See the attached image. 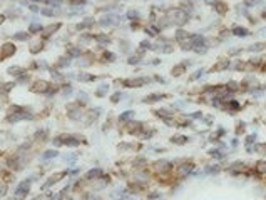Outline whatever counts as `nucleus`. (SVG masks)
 <instances>
[{
	"instance_id": "1",
	"label": "nucleus",
	"mask_w": 266,
	"mask_h": 200,
	"mask_svg": "<svg viewBox=\"0 0 266 200\" xmlns=\"http://www.w3.org/2000/svg\"><path fill=\"white\" fill-rule=\"evenodd\" d=\"M3 57H7V55H10V53H13V52H15V47H13V45H10V44H5V45H3Z\"/></svg>"
},
{
	"instance_id": "2",
	"label": "nucleus",
	"mask_w": 266,
	"mask_h": 200,
	"mask_svg": "<svg viewBox=\"0 0 266 200\" xmlns=\"http://www.w3.org/2000/svg\"><path fill=\"white\" fill-rule=\"evenodd\" d=\"M34 90L35 92H45V90H47V82H37L35 87H34Z\"/></svg>"
},
{
	"instance_id": "3",
	"label": "nucleus",
	"mask_w": 266,
	"mask_h": 200,
	"mask_svg": "<svg viewBox=\"0 0 266 200\" xmlns=\"http://www.w3.org/2000/svg\"><path fill=\"white\" fill-rule=\"evenodd\" d=\"M57 28H59V23H55V25H50V27H47V28H45V34H44V35H50L52 32H55V30H57Z\"/></svg>"
},
{
	"instance_id": "4",
	"label": "nucleus",
	"mask_w": 266,
	"mask_h": 200,
	"mask_svg": "<svg viewBox=\"0 0 266 200\" xmlns=\"http://www.w3.org/2000/svg\"><path fill=\"white\" fill-rule=\"evenodd\" d=\"M235 32H236V35H248V30L246 28H235Z\"/></svg>"
},
{
	"instance_id": "5",
	"label": "nucleus",
	"mask_w": 266,
	"mask_h": 200,
	"mask_svg": "<svg viewBox=\"0 0 266 200\" xmlns=\"http://www.w3.org/2000/svg\"><path fill=\"white\" fill-rule=\"evenodd\" d=\"M55 155H57V152H55V150H49V152H45L44 159H50V157H55Z\"/></svg>"
},
{
	"instance_id": "6",
	"label": "nucleus",
	"mask_w": 266,
	"mask_h": 200,
	"mask_svg": "<svg viewBox=\"0 0 266 200\" xmlns=\"http://www.w3.org/2000/svg\"><path fill=\"white\" fill-rule=\"evenodd\" d=\"M224 7H226L224 3H218V5H216V9H218V12H219V13H224V10H226Z\"/></svg>"
},
{
	"instance_id": "7",
	"label": "nucleus",
	"mask_w": 266,
	"mask_h": 200,
	"mask_svg": "<svg viewBox=\"0 0 266 200\" xmlns=\"http://www.w3.org/2000/svg\"><path fill=\"white\" fill-rule=\"evenodd\" d=\"M258 169H260L261 172H266V163L264 162H260V163H258Z\"/></svg>"
},
{
	"instance_id": "8",
	"label": "nucleus",
	"mask_w": 266,
	"mask_h": 200,
	"mask_svg": "<svg viewBox=\"0 0 266 200\" xmlns=\"http://www.w3.org/2000/svg\"><path fill=\"white\" fill-rule=\"evenodd\" d=\"M42 13H44V15H54V10H49V9H44V10H42Z\"/></svg>"
},
{
	"instance_id": "9",
	"label": "nucleus",
	"mask_w": 266,
	"mask_h": 200,
	"mask_svg": "<svg viewBox=\"0 0 266 200\" xmlns=\"http://www.w3.org/2000/svg\"><path fill=\"white\" fill-rule=\"evenodd\" d=\"M15 38H19V40H24V38H27V35L24 34V32H20L19 35H15Z\"/></svg>"
},
{
	"instance_id": "10",
	"label": "nucleus",
	"mask_w": 266,
	"mask_h": 200,
	"mask_svg": "<svg viewBox=\"0 0 266 200\" xmlns=\"http://www.w3.org/2000/svg\"><path fill=\"white\" fill-rule=\"evenodd\" d=\"M99 173H101L99 170H92V172H89V175H87V177H95V175H99Z\"/></svg>"
},
{
	"instance_id": "11",
	"label": "nucleus",
	"mask_w": 266,
	"mask_h": 200,
	"mask_svg": "<svg viewBox=\"0 0 266 200\" xmlns=\"http://www.w3.org/2000/svg\"><path fill=\"white\" fill-rule=\"evenodd\" d=\"M39 28H40V25L34 23V25H32V27H30V30H32V32H35V30H39Z\"/></svg>"
},
{
	"instance_id": "12",
	"label": "nucleus",
	"mask_w": 266,
	"mask_h": 200,
	"mask_svg": "<svg viewBox=\"0 0 266 200\" xmlns=\"http://www.w3.org/2000/svg\"><path fill=\"white\" fill-rule=\"evenodd\" d=\"M37 2H39V0H37ZM42 2H44V0H42Z\"/></svg>"
}]
</instances>
